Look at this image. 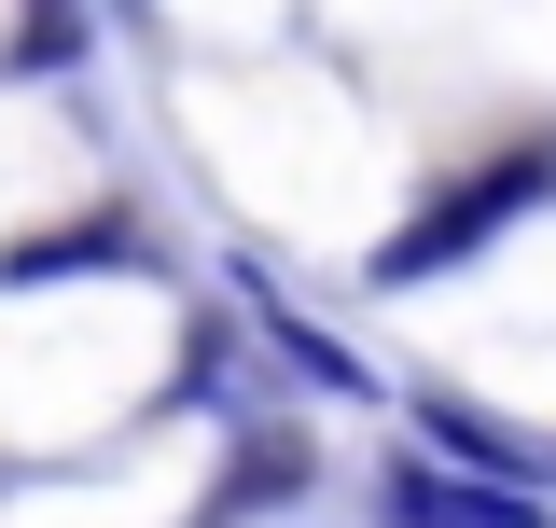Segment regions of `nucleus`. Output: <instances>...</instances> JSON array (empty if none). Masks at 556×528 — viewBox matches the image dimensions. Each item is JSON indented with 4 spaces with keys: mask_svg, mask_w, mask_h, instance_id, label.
Masks as SVG:
<instances>
[{
    "mask_svg": "<svg viewBox=\"0 0 556 528\" xmlns=\"http://www.w3.org/2000/svg\"><path fill=\"white\" fill-rule=\"evenodd\" d=\"M543 196H556V153H501V167H473V181H445V196L417 209L404 237L376 251V278H390V292H417V278H445V264H473L515 209H543Z\"/></svg>",
    "mask_w": 556,
    "mask_h": 528,
    "instance_id": "nucleus-1",
    "label": "nucleus"
},
{
    "mask_svg": "<svg viewBox=\"0 0 556 528\" xmlns=\"http://www.w3.org/2000/svg\"><path fill=\"white\" fill-rule=\"evenodd\" d=\"M417 460H445V473H473V487H515V501H543V445H529L515 417L459 403V390H417Z\"/></svg>",
    "mask_w": 556,
    "mask_h": 528,
    "instance_id": "nucleus-2",
    "label": "nucleus"
},
{
    "mask_svg": "<svg viewBox=\"0 0 556 528\" xmlns=\"http://www.w3.org/2000/svg\"><path fill=\"white\" fill-rule=\"evenodd\" d=\"M376 515H390V528H543V501H515V487H473V473H445V460H390Z\"/></svg>",
    "mask_w": 556,
    "mask_h": 528,
    "instance_id": "nucleus-3",
    "label": "nucleus"
},
{
    "mask_svg": "<svg viewBox=\"0 0 556 528\" xmlns=\"http://www.w3.org/2000/svg\"><path fill=\"white\" fill-rule=\"evenodd\" d=\"M265 334H278V362H292L306 390H348V403H376V376H362V348H334V334H320V320H292L278 292H265Z\"/></svg>",
    "mask_w": 556,
    "mask_h": 528,
    "instance_id": "nucleus-4",
    "label": "nucleus"
},
{
    "mask_svg": "<svg viewBox=\"0 0 556 528\" xmlns=\"http://www.w3.org/2000/svg\"><path fill=\"white\" fill-rule=\"evenodd\" d=\"M56 264H139V223H84V237H28V251H0V278H56Z\"/></svg>",
    "mask_w": 556,
    "mask_h": 528,
    "instance_id": "nucleus-5",
    "label": "nucleus"
},
{
    "mask_svg": "<svg viewBox=\"0 0 556 528\" xmlns=\"http://www.w3.org/2000/svg\"><path fill=\"white\" fill-rule=\"evenodd\" d=\"M292 487H306V460H292V445H265L251 473H223V501H208V528H223V515H265V501H292Z\"/></svg>",
    "mask_w": 556,
    "mask_h": 528,
    "instance_id": "nucleus-6",
    "label": "nucleus"
}]
</instances>
